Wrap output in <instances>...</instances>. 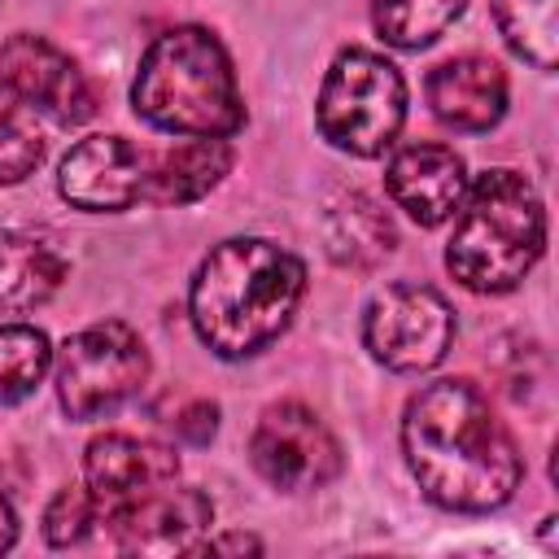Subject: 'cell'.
I'll list each match as a JSON object with an SVG mask.
<instances>
[{
	"label": "cell",
	"instance_id": "6da1fadb",
	"mask_svg": "<svg viewBox=\"0 0 559 559\" xmlns=\"http://www.w3.org/2000/svg\"><path fill=\"white\" fill-rule=\"evenodd\" d=\"M402 454L424 498L463 515L498 511L524 476L507 424L472 380H432L406 402Z\"/></svg>",
	"mask_w": 559,
	"mask_h": 559
},
{
	"label": "cell",
	"instance_id": "4fadbf2b",
	"mask_svg": "<svg viewBox=\"0 0 559 559\" xmlns=\"http://www.w3.org/2000/svg\"><path fill=\"white\" fill-rule=\"evenodd\" d=\"M384 192L411 223L441 227L467 192V166L450 144H402L384 166Z\"/></svg>",
	"mask_w": 559,
	"mask_h": 559
},
{
	"label": "cell",
	"instance_id": "9a60e30c",
	"mask_svg": "<svg viewBox=\"0 0 559 559\" xmlns=\"http://www.w3.org/2000/svg\"><path fill=\"white\" fill-rule=\"evenodd\" d=\"M227 170H231V144L227 140L179 135V144H170L162 153H148L140 201H148V205H192L205 192H214Z\"/></svg>",
	"mask_w": 559,
	"mask_h": 559
},
{
	"label": "cell",
	"instance_id": "ffe728a7",
	"mask_svg": "<svg viewBox=\"0 0 559 559\" xmlns=\"http://www.w3.org/2000/svg\"><path fill=\"white\" fill-rule=\"evenodd\" d=\"M52 371V345L35 323H0V406L26 402Z\"/></svg>",
	"mask_w": 559,
	"mask_h": 559
},
{
	"label": "cell",
	"instance_id": "277c9868",
	"mask_svg": "<svg viewBox=\"0 0 559 559\" xmlns=\"http://www.w3.org/2000/svg\"><path fill=\"white\" fill-rule=\"evenodd\" d=\"M546 249V210L537 188L511 170L493 166L467 179L454 210V231L445 240V271L467 293L493 297L520 288Z\"/></svg>",
	"mask_w": 559,
	"mask_h": 559
},
{
	"label": "cell",
	"instance_id": "9c48e42d",
	"mask_svg": "<svg viewBox=\"0 0 559 559\" xmlns=\"http://www.w3.org/2000/svg\"><path fill=\"white\" fill-rule=\"evenodd\" d=\"M210 524H214V502L179 480L100 515V528L114 537L122 555H201Z\"/></svg>",
	"mask_w": 559,
	"mask_h": 559
},
{
	"label": "cell",
	"instance_id": "ac0fdd59",
	"mask_svg": "<svg viewBox=\"0 0 559 559\" xmlns=\"http://www.w3.org/2000/svg\"><path fill=\"white\" fill-rule=\"evenodd\" d=\"M493 26L507 39V48L528 61L533 70H555L559 61V22L555 0H489Z\"/></svg>",
	"mask_w": 559,
	"mask_h": 559
},
{
	"label": "cell",
	"instance_id": "44dd1931",
	"mask_svg": "<svg viewBox=\"0 0 559 559\" xmlns=\"http://www.w3.org/2000/svg\"><path fill=\"white\" fill-rule=\"evenodd\" d=\"M44 127L39 114L9 87L0 74V183H22L44 162Z\"/></svg>",
	"mask_w": 559,
	"mask_h": 559
},
{
	"label": "cell",
	"instance_id": "cb8c5ba5",
	"mask_svg": "<svg viewBox=\"0 0 559 559\" xmlns=\"http://www.w3.org/2000/svg\"><path fill=\"white\" fill-rule=\"evenodd\" d=\"M227 550H262V542L258 537H249V533H223V537H205V546H201V555H227Z\"/></svg>",
	"mask_w": 559,
	"mask_h": 559
},
{
	"label": "cell",
	"instance_id": "5bb4252c",
	"mask_svg": "<svg viewBox=\"0 0 559 559\" xmlns=\"http://www.w3.org/2000/svg\"><path fill=\"white\" fill-rule=\"evenodd\" d=\"M424 92H428L437 122L467 131V135L498 127L507 114V74L493 57H480V52H463V57L432 66Z\"/></svg>",
	"mask_w": 559,
	"mask_h": 559
},
{
	"label": "cell",
	"instance_id": "603a6c76",
	"mask_svg": "<svg viewBox=\"0 0 559 559\" xmlns=\"http://www.w3.org/2000/svg\"><path fill=\"white\" fill-rule=\"evenodd\" d=\"M214 424H218V406H214V402H197V406H188V411L175 419L179 437L192 441V445H205V441L214 437Z\"/></svg>",
	"mask_w": 559,
	"mask_h": 559
},
{
	"label": "cell",
	"instance_id": "7c38bea8",
	"mask_svg": "<svg viewBox=\"0 0 559 559\" xmlns=\"http://www.w3.org/2000/svg\"><path fill=\"white\" fill-rule=\"evenodd\" d=\"M170 480H179V454L148 437L105 432L83 454V485L96 498V524L105 511L140 502V498L166 489Z\"/></svg>",
	"mask_w": 559,
	"mask_h": 559
},
{
	"label": "cell",
	"instance_id": "7a4b0ae2",
	"mask_svg": "<svg viewBox=\"0 0 559 559\" xmlns=\"http://www.w3.org/2000/svg\"><path fill=\"white\" fill-rule=\"evenodd\" d=\"M306 293V266L275 240L231 236L214 245L188 288V319L218 358H253L293 323Z\"/></svg>",
	"mask_w": 559,
	"mask_h": 559
},
{
	"label": "cell",
	"instance_id": "e0dca14e",
	"mask_svg": "<svg viewBox=\"0 0 559 559\" xmlns=\"http://www.w3.org/2000/svg\"><path fill=\"white\" fill-rule=\"evenodd\" d=\"M323 245H328V253H332L336 266L371 271V266H380L393 253L397 227L380 210V201H371L362 192H345L323 214Z\"/></svg>",
	"mask_w": 559,
	"mask_h": 559
},
{
	"label": "cell",
	"instance_id": "3957f363",
	"mask_svg": "<svg viewBox=\"0 0 559 559\" xmlns=\"http://www.w3.org/2000/svg\"><path fill=\"white\" fill-rule=\"evenodd\" d=\"M131 109L166 135L227 140L245 127V100L236 87L223 39L205 26L162 31L135 70Z\"/></svg>",
	"mask_w": 559,
	"mask_h": 559
},
{
	"label": "cell",
	"instance_id": "8992f818",
	"mask_svg": "<svg viewBox=\"0 0 559 559\" xmlns=\"http://www.w3.org/2000/svg\"><path fill=\"white\" fill-rule=\"evenodd\" d=\"M52 380H57L61 411L87 424V419L114 415L122 402H131L144 389L148 349L127 323L105 319L74 332L61 349H52Z\"/></svg>",
	"mask_w": 559,
	"mask_h": 559
},
{
	"label": "cell",
	"instance_id": "2e32d148",
	"mask_svg": "<svg viewBox=\"0 0 559 559\" xmlns=\"http://www.w3.org/2000/svg\"><path fill=\"white\" fill-rule=\"evenodd\" d=\"M70 266L48 236L35 231H0V310L26 314L57 297Z\"/></svg>",
	"mask_w": 559,
	"mask_h": 559
},
{
	"label": "cell",
	"instance_id": "ba28073f",
	"mask_svg": "<svg viewBox=\"0 0 559 559\" xmlns=\"http://www.w3.org/2000/svg\"><path fill=\"white\" fill-rule=\"evenodd\" d=\"M249 459L258 476L284 493L323 489L328 480L341 476L345 463L332 428L301 402H275L258 415L249 437Z\"/></svg>",
	"mask_w": 559,
	"mask_h": 559
},
{
	"label": "cell",
	"instance_id": "52a82bcc",
	"mask_svg": "<svg viewBox=\"0 0 559 559\" xmlns=\"http://www.w3.org/2000/svg\"><path fill=\"white\" fill-rule=\"evenodd\" d=\"M362 345L389 371H428L454 345V310L428 284H389L362 310Z\"/></svg>",
	"mask_w": 559,
	"mask_h": 559
},
{
	"label": "cell",
	"instance_id": "d4e9b609",
	"mask_svg": "<svg viewBox=\"0 0 559 559\" xmlns=\"http://www.w3.org/2000/svg\"><path fill=\"white\" fill-rule=\"evenodd\" d=\"M13 542H17V515H13L9 498L0 493V555H4V550H13Z\"/></svg>",
	"mask_w": 559,
	"mask_h": 559
},
{
	"label": "cell",
	"instance_id": "d6986e66",
	"mask_svg": "<svg viewBox=\"0 0 559 559\" xmlns=\"http://www.w3.org/2000/svg\"><path fill=\"white\" fill-rule=\"evenodd\" d=\"M467 0H376L371 4V26L389 48L419 52L432 39H441L459 17Z\"/></svg>",
	"mask_w": 559,
	"mask_h": 559
},
{
	"label": "cell",
	"instance_id": "30bf717a",
	"mask_svg": "<svg viewBox=\"0 0 559 559\" xmlns=\"http://www.w3.org/2000/svg\"><path fill=\"white\" fill-rule=\"evenodd\" d=\"M0 74L39 118L57 127H79L96 109V96L83 70L44 35H31V31L9 35L0 44Z\"/></svg>",
	"mask_w": 559,
	"mask_h": 559
},
{
	"label": "cell",
	"instance_id": "7402d4cb",
	"mask_svg": "<svg viewBox=\"0 0 559 559\" xmlns=\"http://www.w3.org/2000/svg\"><path fill=\"white\" fill-rule=\"evenodd\" d=\"M96 498L87 493V485H70V489H57L48 511H44V537L48 546L66 550V546H79L87 542V533H96Z\"/></svg>",
	"mask_w": 559,
	"mask_h": 559
},
{
	"label": "cell",
	"instance_id": "8fae6325",
	"mask_svg": "<svg viewBox=\"0 0 559 559\" xmlns=\"http://www.w3.org/2000/svg\"><path fill=\"white\" fill-rule=\"evenodd\" d=\"M148 153L122 135H87L57 166V192L87 214L131 210L144 197Z\"/></svg>",
	"mask_w": 559,
	"mask_h": 559
},
{
	"label": "cell",
	"instance_id": "5b68a950",
	"mask_svg": "<svg viewBox=\"0 0 559 559\" xmlns=\"http://www.w3.org/2000/svg\"><path fill=\"white\" fill-rule=\"evenodd\" d=\"M314 118L332 148L354 157H380L402 135L406 79L389 57L371 48H345L323 74Z\"/></svg>",
	"mask_w": 559,
	"mask_h": 559
}]
</instances>
